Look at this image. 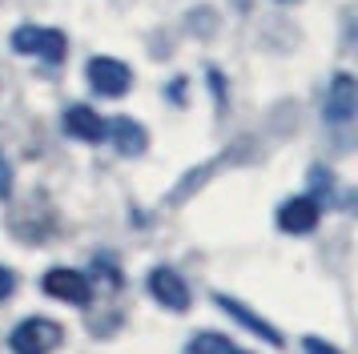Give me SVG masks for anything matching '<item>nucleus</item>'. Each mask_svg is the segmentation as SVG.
<instances>
[{
  "label": "nucleus",
  "instance_id": "9",
  "mask_svg": "<svg viewBox=\"0 0 358 354\" xmlns=\"http://www.w3.org/2000/svg\"><path fill=\"white\" fill-rule=\"evenodd\" d=\"M213 302L222 306V310H226L229 318H238V322H242V326L250 330V334H262L266 342H270V346H282V334H278V330H274V326H270L266 318H258L254 310H245L242 302H234V298H226V294H213Z\"/></svg>",
  "mask_w": 358,
  "mask_h": 354
},
{
  "label": "nucleus",
  "instance_id": "8",
  "mask_svg": "<svg viewBox=\"0 0 358 354\" xmlns=\"http://www.w3.org/2000/svg\"><path fill=\"white\" fill-rule=\"evenodd\" d=\"M105 137L117 145V153H125V157H137V153H145V129L137 125L133 117H113V121H105Z\"/></svg>",
  "mask_w": 358,
  "mask_h": 354
},
{
  "label": "nucleus",
  "instance_id": "4",
  "mask_svg": "<svg viewBox=\"0 0 358 354\" xmlns=\"http://www.w3.org/2000/svg\"><path fill=\"white\" fill-rule=\"evenodd\" d=\"M45 294L49 298H61V302H69V306H89V298H93V286H89V278L85 274H77V270H49L45 274Z\"/></svg>",
  "mask_w": 358,
  "mask_h": 354
},
{
  "label": "nucleus",
  "instance_id": "6",
  "mask_svg": "<svg viewBox=\"0 0 358 354\" xmlns=\"http://www.w3.org/2000/svg\"><path fill=\"white\" fill-rule=\"evenodd\" d=\"M149 294H153L165 310H189V286H185L181 274L169 270V266H157V270L149 274Z\"/></svg>",
  "mask_w": 358,
  "mask_h": 354
},
{
  "label": "nucleus",
  "instance_id": "3",
  "mask_svg": "<svg viewBox=\"0 0 358 354\" xmlns=\"http://www.w3.org/2000/svg\"><path fill=\"white\" fill-rule=\"evenodd\" d=\"M355 113H358V85H355V77L338 73L334 85L326 89L322 117L330 121V125H346V121H355Z\"/></svg>",
  "mask_w": 358,
  "mask_h": 354
},
{
  "label": "nucleus",
  "instance_id": "7",
  "mask_svg": "<svg viewBox=\"0 0 358 354\" xmlns=\"http://www.w3.org/2000/svg\"><path fill=\"white\" fill-rule=\"evenodd\" d=\"M318 218H322V206L314 197H290L286 206L278 209V225L286 234H310L318 225Z\"/></svg>",
  "mask_w": 358,
  "mask_h": 354
},
{
  "label": "nucleus",
  "instance_id": "2",
  "mask_svg": "<svg viewBox=\"0 0 358 354\" xmlns=\"http://www.w3.org/2000/svg\"><path fill=\"white\" fill-rule=\"evenodd\" d=\"M13 48L17 52H24V57H41V61L49 64H61L65 61V32L57 29H36V24H20L17 32H13Z\"/></svg>",
  "mask_w": 358,
  "mask_h": 354
},
{
  "label": "nucleus",
  "instance_id": "1",
  "mask_svg": "<svg viewBox=\"0 0 358 354\" xmlns=\"http://www.w3.org/2000/svg\"><path fill=\"white\" fill-rule=\"evenodd\" d=\"M61 338H65V330H61V322L52 318H24L8 334V346H13V354H49L61 346Z\"/></svg>",
  "mask_w": 358,
  "mask_h": 354
},
{
  "label": "nucleus",
  "instance_id": "5",
  "mask_svg": "<svg viewBox=\"0 0 358 354\" xmlns=\"http://www.w3.org/2000/svg\"><path fill=\"white\" fill-rule=\"evenodd\" d=\"M129 80H133L129 64L113 61V57H93V61H89V85H93L97 93L125 97V93H129Z\"/></svg>",
  "mask_w": 358,
  "mask_h": 354
},
{
  "label": "nucleus",
  "instance_id": "12",
  "mask_svg": "<svg viewBox=\"0 0 358 354\" xmlns=\"http://www.w3.org/2000/svg\"><path fill=\"white\" fill-rule=\"evenodd\" d=\"M17 290V278H13V270H4L0 266V302H8V294Z\"/></svg>",
  "mask_w": 358,
  "mask_h": 354
},
{
  "label": "nucleus",
  "instance_id": "15",
  "mask_svg": "<svg viewBox=\"0 0 358 354\" xmlns=\"http://www.w3.org/2000/svg\"><path fill=\"white\" fill-rule=\"evenodd\" d=\"M242 354H250V351H242Z\"/></svg>",
  "mask_w": 358,
  "mask_h": 354
},
{
  "label": "nucleus",
  "instance_id": "10",
  "mask_svg": "<svg viewBox=\"0 0 358 354\" xmlns=\"http://www.w3.org/2000/svg\"><path fill=\"white\" fill-rule=\"evenodd\" d=\"M65 133L77 141H105V117H97L89 105H73L65 113Z\"/></svg>",
  "mask_w": 358,
  "mask_h": 354
},
{
  "label": "nucleus",
  "instance_id": "11",
  "mask_svg": "<svg viewBox=\"0 0 358 354\" xmlns=\"http://www.w3.org/2000/svg\"><path fill=\"white\" fill-rule=\"evenodd\" d=\"M185 354H242V351H238L226 334H197L194 342L185 346Z\"/></svg>",
  "mask_w": 358,
  "mask_h": 354
},
{
  "label": "nucleus",
  "instance_id": "14",
  "mask_svg": "<svg viewBox=\"0 0 358 354\" xmlns=\"http://www.w3.org/2000/svg\"><path fill=\"white\" fill-rule=\"evenodd\" d=\"M8 190H13V169H8V161L0 157V197H8Z\"/></svg>",
  "mask_w": 358,
  "mask_h": 354
},
{
  "label": "nucleus",
  "instance_id": "13",
  "mask_svg": "<svg viewBox=\"0 0 358 354\" xmlns=\"http://www.w3.org/2000/svg\"><path fill=\"white\" fill-rule=\"evenodd\" d=\"M306 354H342L338 346H330L322 338H306Z\"/></svg>",
  "mask_w": 358,
  "mask_h": 354
}]
</instances>
